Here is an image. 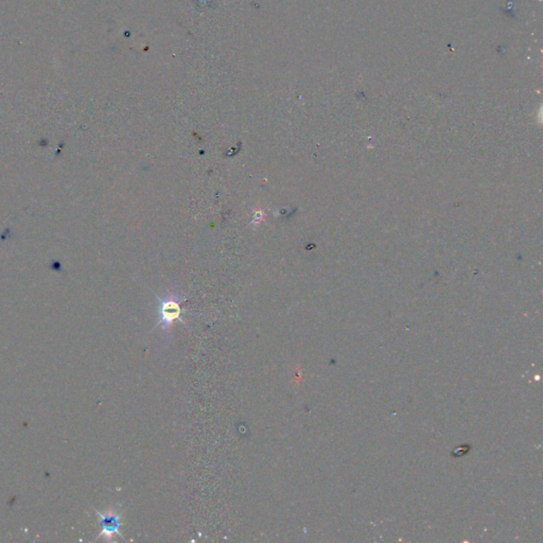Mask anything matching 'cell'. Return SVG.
I'll use <instances>...</instances> for the list:
<instances>
[{
  "label": "cell",
  "instance_id": "cell-1",
  "mask_svg": "<svg viewBox=\"0 0 543 543\" xmlns=\"http://www.w3.org/2000/svg\"><path fill=\"white\" fill-rule=\"evenodd\" d=\"M155 296L158 300V321L155 328L160 327L162 331L170 333L171 328L175 321H179L186 325L185 321L181 319V314H183L181 304L186 300L185 296L177 292H169L165 298Z\"/></svg>",
  "mask_w": 543,
  "mask_h": 543
},
{
  "label": "cell",
  "instance_id": "cell-2",
  "mask_svg": "<svg viewBox=\"0 0 543 543\" xmlns=\"http://www.w3.org/2000/svg\"><path fill=\"white\" fill-rule=\"evenodd\" d=\"M97 515L100 517V525H101V532L98 538H103L106 541H112L115 536H120L124 539L123 535H121V513H119L117 507H110L106 513L97 511Z\"/></svg>",
  "mask_w": 543,
  "mask_h": 543
}]
</instances>
